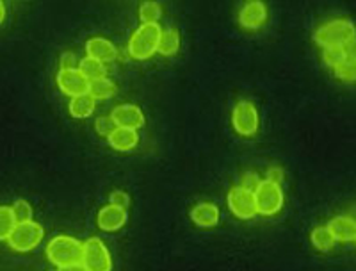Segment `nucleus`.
Listing matches in <instances>:
<instances>
[{
	"instance_id": "f257e3e1",
	"label": "nucleus",
	"mask_w": 356,
	"mask_h": 271,
	"mask_svg": "<svg viewBox=\"0 0 356 271\" xmlns=\"http://www.w3.org/2000/svg\"><path fill=\"white\" fill-rule=\"evenodd\" d=\"M314 40L323 50L335 49V47H348V45L355 43V25H353V22L344 20V18L332 20L317 29Z\"/></svg>"
},
{
	"instance_id": "f03ea898",
	"label": "nucleus",
	"mask_w": 356,
	"mask_h": 271,
	"mask_svg": "<svg viewBox=\"0 0 356 271\" xmlns=\"http://www.w3.org/2000/svg\"><path fill=\"white\" fill-rule=\"evenodd\" d=\"M47 257L57 268L79 264L82 259V243L72 235H56L47 245Z\"/></svg>"
},
{
	"instance_id": "7ed1b4c3",
	"label": "nucleus",
	"mask_w": 356,
	"mask_h": 271,
	"mask_svg": "<svg viewBox=\"0 0 356 271\" xmlns=\"http://www.w3.org/2000/svg\"><path fill=\"white\" fill-rule=\"evenodd\" d=\"M162 29L159 24H143L136 29L129 41V52L134 59L146 61L157 52L159 40H161Z\"/></svg>"
},
{
	"instance_id": "20e7f679",
	"label": "nucleus",
	"mask_w": 356,
	"mask_h": 271,
	"mask_svg": "<svg viewBox=\"0 0 356 271\" xmlns=\"http://www.w3.org/2000/svg\"><path fill=\"white\" fill-rule=\"evenodd\" d=\"M44 231L40 223L25 222V223H17L13 232L8 238V245L15 251H31L38 247V245L43 241Z\"/></svg>"
},
{
	"instance_id": "39448f33",
	"label": "nucleus",
	"mask_w": 356,
	"mask_h": 271,
	"mask_svg": "<svg viewBox=\"0 0 356 271\" xmlns=\"http://www.w3.org/2000/svg\"><path fill=\"white\" fill-rule=\"evenodd\" d=\"M81 264L88 271H111L113 259H111L109 248L104 245L100 238H89L82 243Z\"/></svg>"
},
{
	"instance_id": "423d86ee",
	"label": "nucleus",
	"mask_w": 356,
	"mask_h": 271,
	"mask_svg": "<svg viewBox=\"0 0 356 271\" xmlns=\"http://www.w3.org/2000/svg\"><path fill=\"white\" fill-rule=\"evenodd\" d=\"M253 194H255L257 215L275 216L284 207V191H282L278 184L262 180L259 187L253 191Z\"/></svg>"
},
{
	"instance_id": "0eeeda50",
	"label": "nucleus",
	"mask_w": 356,
	"mask_h": 271,
	"mask_svg": "<svg viewBox=\"0 0 356 271\" xmlns=\"http://www.w3.org/2000/svg\"><path fill=\"white\" fill-rule=\"evenodd\" d=\"M232 125L244 138L255 136L259 130V111L250 100H241L232 111Z\"/></svg>"
},
{
	"instance_id": "6e6552de",
	"label": "nucleus",
	"mask_w": 356,
	"mask_h": 271,
	"mask_svg": "<svg viewBox=\"0 0 356 271\" xmlns=\"http://www.w3.org/2000/svg\"><path fill=\"white\" fill-rule=\"evenodd\" d=\"M228 207L232 215L239 219H253L257 216L255 194L241 186H235L228 191Z\"/></svg>"
},
{
	"instance_id": "1a4fd4ad",
	"label": "nucleus",
	"mask_w": 356,
	"mask_h": 271,
	"mask_svg": "<svg viewBox=\"0 0 356 271\" xmlns=\"http://www.w3.org/2000/svg\"><path fill=\"white\" fill-rule=\"evenodd\" d=\"M57 86H59V89H61L63 93L75 98L88 93L89 81L79 72V68L59 70V73H57Z\"/></svg>"
},
{
	"instance_id": "9d476101",
	"label": "nucleus",
	"mask_w": 356,
	"mask_h": 271,
	"mask_svg": "<svg viewBox=\"0 0 356 271\" xmlns=\"http://www.w3.org/2000/svg\"><path fill=\"white\" fill-rule=\"evenodd\" d=\"M113 118L114 125L120 129H132L138 130L145 125V114L134 104H122L114 107L113 113L109 114Z\"/></svg>"
},
{
	"instance_id": "9b49d317",
	"label": "nucleus",
	"mask_w": 356,
	"mask_h": 271,
	"mask_svg": "<svg viewBox=\"0 0 356 271\" xmlns=\"http://www.w3.org/2000/svg\"><path fill=\"white\" fill-rule=\"evenodd\" d=\"M127 218H129V216H127L125 209L107 203V206L102 207L100 212H98L97 223L98 227L104 232H118L125 227Z\"/></svg>"
},
{
	"instance_id": "f8f14e48",
	"label": "nucleus",
	"mask_w": 356,
	"mask_h": 271,
	"mask_svg": "<svg viewBox=\"0 0 356 271\" xmlns=\"http://www.w3.org/2000/svg\"><path fill=\"white\" fill-rule=\"evenodd\" d=\"M267 22V6L264 2H248L239 13V24L248 31L260 29Z\"/></svg>"
},
{
	"instance_id": "ddd939ff",
	"label": "nucleus",
	"mask_w": 356,
	"mask_h": 271,
	"mask_svg": "<svg viewBox=\"0 0 356 271\" xmlns=\"http://www.w3.org/2000/svg\"><path fill=\"white\" fill-rule=\"evenodd\" d=\"M86 52H88V57H91L95 61H100L102 65L114 61L118 56L116 47L109 40L102 36L88 40V43H86Z\"/></svg>"
},
{
	"instance_id": "4468645a",
	"label": "nucleus",
	"mask_w": 356,
	"mask_h": 271,
	"mask_svg": "<svg viewBox=\"0 0 356 271\" xmlns=\"http://www.w3.org/2000/svg\"><path fill=\"white\" fill-rule=\"evenodd\" d=\"M191 219L202 229H212L219 222V209L212 202H200L191 210Z\"/></svg>"
},
{
	"instance_id": "2eb2a0df",
	"label": "nucleus",
	"mask_w": 356,
	"mask_h": 271,
	"mask_svg": "<svg viewBox=\"0 0 356 271\" xmlns=\"http://www.w3.org/2000/svg\"><path fill=\"white\" fill-rule=\"evenodd\" d=\"M335 241L353 243L356 239V222L349 216H337L326 225Z\"/></svg>"
},
{
	"instance_id": "dca6fc26",
	"label": "nucleus",
	"mask_w": 356,
	"mask_h": 271,
	"mask_svg": "<svg viewBox=\"0 0 356 271\" xmlns=\"http://www.w3.org/2000/svg\"><path fill=\"white\" fill-rule=\"evenodd\" d=\"M107 139H109V145L114 150H118V152H130V150H134L139 145L138 130L132 129H120V127H116L109 134Z\"/></svg>"
},
{
	"instance_id": "f3484780",
	"label": "nucleus",
	"mask_w": 356,
	"mask_h": 271,
	"mask_svg": "<svg viewBox=\"0 0 356 271\" xmlns=\"http://www.w3.org/2000/svg\"><path fill=\"white\" fill-rule=\"evenodd\" d=\"M178 50H180V33L173 27L164 29L161 33V40H159L157 52L161 56H175Z\"/></svg>"
},
{
	"instance_id": "a211bd4d",
	"label": "nucleus",
	"mask_w": 356,
	"mask_h": 271,
	"mask_svg": "<svg viewBox=\"0 0 356 271\" xmlns=\"http://www.w3.org/2000/svg\"><path fill=\"white\" fill-rule=\"evenodd\" d=\"M324 63L330 68H335L340 63L348 61V59H355V43L348 45V47H335V49H324Z\"/></svg>"
},
{
	"instance_id": "6ab92c4d",
	"label": "nucleus",
	"mask_w": 356,
	"mask_h": 271,
	"mask_svg": "<svg viewBox=\"0 0 356 271\" xmlns=\"http://www.w3.org/2000/svg\"><path fill=\"white\" fill-rule=\"evenodd\" d=\"M114 93H116V84H114L111 79L102 77V79H97V81L89 82L88 95L93 98L95 102L104 100V98H111Z\"/></svg>"
},
{
	"instance_id": "aec40b11",
	"label": "nucleus",
	"mask_w": 356,
	"mask_h": 271,
	"mask_svg": "<svg viewBox=\"0 0 356 271\" xmlns=\"http://www.w3.org/2000/svg\"><path fill=\"white\" fill-rule=\"evenodd\" d=\"M95 111V100L89 97L88 93L81 95V97L72 98L70 102V114L77 120H84V118H89Z\"/></svg>"
},
{
	"instance_id": "412c9836",
	"label": "nucleus",
	"mask_w": 356,
	"mask_h": 271,
	"mask_svg": "<svg viewBox=\"0 0 356 271\" xmlns=\"http://www.w3.org/2000/svg\"><path fill=\"white\" fill-rule=\"evenodd\" d=\"M312 245L317 248L319 251H328L335 247V239H333L332 232L328 231V227H316L310 234Z\"/></svg>"
},
{
	"instance_id": "4be33fe9",
	"label": "nucleus",
	"mask_w": 356,
	"mask_h": 271,
	"mask_svg": "<svg viewBox=\"0 0 356 271\" xmlns=\"http://www.w3.org/2000/svg\"><path fill=\"white\" fill-rule=\"evenodd\" d=\"M79 72H81L89 82L106 77V66L102 65L100 61L91 59V57H86V59H82V61L79 63Z\"/></svg>"
},
{
	"instance_id": "5701e85b",
	"label": "nucleus",
	"mask_w": 356,
	"mask_h": 271,
	"mask_svg": "<svg viewBox=\"0 0 356 271\" xmlns=\"http://www.w3.org/2000/svg\"><path fill=\"white\" fill-rule=\"evenodd\" d=\"M17 225V219L9 206H0V241H8L9 234Z\"/></svg>"
},
{
	"instance_id": "b1692460",
	"label": "nucleus",
	"mask_w": 356,
	"mask_h": 271,
	"mask_svg": "<svg viewBox=\"0 0 356 271\" xmlns=\"http://www.w3.org/2000/svg\"><path fill=\"white\" fill-rule=\"evenodd\" d=\"M162 17V8L159 2H145L139 8V18L143 24H157Z\"/></svg>"
},
{
	"instance_id": "393cba45",
	"label": "nucleus",
	"mask_w": 356,
	"mask_h": 271,
	"mask_svg": "<svg viewBox=\"0 0 356 271\" xmlns=\"http://www.w3.org/2000/svg\"><path fill=\"white\" fill-rule=\"evenodd\" d=\"M13 209V215H15V219L17 223H25V222H33V216H34V210L33 206L24 199H18L17 202L11 206Z\"/></svg>"
},
{
	"instance_id": "a878e982",
	"label": "nucleus",
	"mask_w": 356,
	"mask_h": 271,
	"mask_svg": "<svg viewBox=\"0 0 356 271\" xmlns=\"http://www.w3.org/2000/svg\"><path fill=\"white\" fill-rule=\"evenodd\" d=\"M335 75L346 82H355V59H348V61L340 63L339 66L333 68Z\"/></svg>"
},
{
	"instance_id": "bb28decb",
	"label": "nucleus",
	"mask_w": 356,
	"mask_h": 271,
	"mask_svg": "<svg viewBox=\"0 0 356 271\" xmlns=\"http://www.w3.org/2000/svg\"><path fill=\"white\" fill-rule=\"evenodd\" d=\"M95 127H97L98 134L104 136V138H109V134L116 129V125H114L113 118L111 116H100L97 120V123H95Z\"/></svg>"
},
{
	"instance_id": "cd10ccee",
	"label": "nucleus",
	"mask_w": 356,
	"mask_h": 271,
	"mask_svg": "<svg viewBox=\"0 0 356 271\" xmlns=\"http://www.w3.org/2000/svg\"><path fill=\"white\" fill-rule=\"evenodd\" d=\"M109 203L111 206H116V207H122V209L127 210V207L130 206V196L122 189H116L111 193L109 196Z\"/></svg>"
},
{
	"instance_id": "c85d7f7f",
	"label": "nucleus",
	"mask_w": 356,
	"mask_h": 271,
	"mask_svg": "<svg viewBox=\"0 0 356 271\" xmlns=\"http://www.w3.org/2000/svg\"><path fill=\"white\" fill-rule=\"evenodd\" d=\"M260 183H262V178H260L255 171H248V173L243 177V184H241V187H244V189L248 191H255Z\"/></svg>"
},
{
	"instance_id": "c756f323",
	"label": "nucleus",
	"mask_w": 356,
	"mask_h": 271,
	"mask_svg": "<svg viewBox=\"0 0 356 271\" xmlns=\"http://www.w3.org/2000/svg\"><path fill=\"white\" fill-rule=\"evenodd\" d=\"M59 65H61V70H75L77 68V56L73 52H65L61 56Z\"/></svg>"
},
{
	"instance_id": "7c9ffc66",
	"label": "nucleus",
	"mask_w": 356,
	"mask_h": 271,
	"mask_svg": "<svg viewBox=\"0 0 356 271\" xmlns=\"http://www.w3.org/2000/svg\"><path fill=\"white\" fill-rule=\"evenodd\" d=\"M267 183H273V184H282V180H284V171L280 170V168H269L267 170Z\"/></svg>"
},
{
	"instance_id": "2f4dec72",
	"label": "nucleus",
	"mask_w": 356,
	"mask_h": 271,
	"mask_svg": "<svg viewBox=\"0 0 356 271\" xmlns=\"http://www.w3.org/2000/svg\"><path fill=\"white\" fill-rule=\"evenodd\" d=\"M59 271H88L81 263L79 264H72V266H65V268H59Z\"/></svg>"
},
{
	"instance_id": "473e14b6",
	"label": "nucleus",
	"mask_w": 356,
	"mask_h": 271,
	"mask_svg": "<svg viewBox=\"0 0 356 271\" xmlns=\"http://www.w3.org/2000/svg\"><path fill=\"white\" fill-rule=\"evenodd\" d=\"M6 18V6L4 2H0V24H2V20Z\"/></svg>"
},
{
	"instance_id": "72a5a7b5",
	"label": "nucleus",
	"mask_w": 356,
	"mask_h": 271,
	"mask_svg": "<svg viewBox=\"0 0 356 271\" xmlns=\"http://www.w3.org/2000/svg\"><path fill=\"white\" fill-rule=\"evenodd\" d=\"M50 271H54V270H50Z\"/></svg>"
}]
</instances>
